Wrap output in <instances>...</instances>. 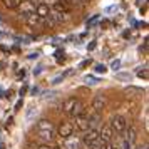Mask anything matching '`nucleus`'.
<instances>
[{"instance_id":"obj_1","label":"nucleus","mask_w":149,"mask_h":149,"mask_svg":"<svg viewBox=\"0 0 149 149\" xmlns=\"http://www.w3.org/2000/svg\"><path fill=\"white\" fill-rule=\"evenodd\" d=\"M37 134L40 136L44 141H52L55 137V127L50 119H40L37 122Z\"/></svg>"},{"instance_id":"obj_2","label":"nucleus","mask_w":149,"mask_h":149,"mask_svg":"<svg viewBox=\"0 0 149 149\" xmlns=\"http://www.w3.org/2000/svg\"><path fill=\"white\" fill-rule=\"evenodd\" d=\"M111 129H112V132H116V134H122L126 129H127V121H126V117L124 116H114L112 119H111Z\"/></svg>"},{"instance_id":"obj_3","label":"nucleus","mask_w":149,"mask_h":149,"mask_svg":"<svg viewBox=\"0 0 149 149\" xmlns=\"http://www.w3.org/2000/svg\"><path fill=\"white\" fill-rule=\"evenodd\" d=\"M72 126H74L75 131H82V132L87 131L89 129V114H87V111H84V112H81L79 116H75Z\"/></svg>"},{"instance_id":"obj_4","label":"nucleus","mask_w":149,"mask_h":149,"mask_svg":"<svg viewBox=\"0 0 149 149\" xmlns=\"http://www.w3.org/2000/svg\"><path fill=\"white\" fill-rule=\"evenodd\" d=\"M82 141L86 146H92V144H97L99 142V129H87L84 131V136H82Z\"/></svg>"},{"instance_id":"obj_5","label":"nucleus","mask_w":149,"mask_h":149,"mask_svg":"<svg viewBox=\"0 0 149 149\" xmlns=\"http://www.w3.org/2000/svg\"><path fill=\"white\" fill-rule=\"evenodd\" d=\"M57 134L61 139H69L74 136V126L72 122H61V126L57 127Z\"/></svg>"},{"instance_id":"obj_6","label":"nucleus","mask_w":149,"mask_h":149,"mask_svg":"<svg viewBox=\"0 0 149 149\" xmlns=\"http://www.w3.org/2000/svg\"><path fill=\"white\" fill-rule=\"evenodd\" d=\"M49 17H50V20L54 22L55 25H57V24H64V22L69 20V14L62 12V10H55V8H50Z\"/></svg>"},{"instance_id":"obj_7","label":"nucleus","mask_w":149,"mask_h":149,"mask_svg":"<svg viewBox=\"0 0 149 149\" xmlns=\"http://www.w3.org/2000/svg\"><path fill=\"white\" fill-rule=\"evenodd\" d=\"M24 20H25V24H27L29 27H39V25H45V19H40L39 15L35 14V12H34V14H30V15H27Z\"/></svg>"},{"instance_id":"obj_8","label":"nucleus","mask_w":149,"mask_h":149,"mask_svg":"<svg viewBox=\"0 0 149 149\" xmlns=\"http://www.w3.org/2000/svg\"><path fill=\"white\" fill-rule=\"evenodd\" d=\"M17 8H19V12H20L19 15H22L24 19H25L27 15H30V14H34L35 12V5H32L30 2H27V0H22V3Z\"/></svg>"},{"instance_id":"obj_9","label":"nucleus","mask_w":149,"mask_h":149,"mask_svg":"<svg viewBox=\"0 0 149 149\" xmlns=\"http://www.w3.org/2000/svg\"><path fill=\"white\" fill-rule=\"evenodd\" d=\"M79 101H81V99H77V97H74V95H72V97H67L65 101L62 102L61 109L64 111V112L70 114V112H72V109H74L75 106H77V102H79Z\"/></svg>"},{"instance_id":"obj_10","label":"nucleus","mask_w":149,"mask_h":149,"mask_svg":"<svg viewBox=\"0 0 149 149\" xmlns=\"http://www.w3.org/2000/svg\"><path fill=\"white\" fill-rule=\"evenodd\" d=\"M104 107H106V97L102 94L94 95V99H92V111L94 112H101Z\"/></svg>"},{"instance_id":"obj_11","label":"nucleus","mask_w":149,"mask_h":149,"mask_svg":"<svg viewBox=\"0 0 149 149\" xmlns=\"http://www.w3.org/2000/svg\"><path fill=\"white\" fill-rule=\"evenodd\" d=\"M112 137H114V132H112L111 126H109V124L102 126V129L99 131V139H102V141H109V142H112Z\"/></svg>"},{"instance_id":"obj_12","label":"nucleus","mask_w":149,"mask_h":149,"mask_svg":"<svg viewBox=\"0 0 149 149\" xmlns=\"http://www.w3.org/2000/svg\"><path fill=\"white\" fill-rule=\"evenodd\" d=\"M35 14L39 15L40 19H47L49 14H50V7L45 5L44 2H40V3H37V5H35Z\"/></svg>"},{"instance_id":"obj_13","label":"nucleus","mask_w":149,"mask_h":149,"mask_svg":"<svg viewBox=\"0 0 149 149\" xmlns=\"http://www.w3.org/2000/svg\"><path fill=\"white\" fill-rule=\"evenodd\" d=\"M124 132H126V136H124L122 139H124L126 142H129L131 146H136V141H137V132H136V129L129 127V129H126Z\"/></svg>"},{"instance_id":"obj_14","label":"nucleus","mask_w":149,"mask_h":149,"mask_svg":"<svg viewBox=\"0 0 149 149\" xmlns=\"http://www.w3.org/2000/svg\"><path fill=\"white\" fill-rule=\"evenodd\" d=\"M62 149H79V141L75 139L74 136L69 139H62Z\"/></svg>"},{"instance_id":"obj_15","label":"nucleus","mask_w":149,"mask_h":149,"mask_svg":"<svg viewBox=\"0 0 149 149\" xmlns=\"http://www.w3.org/2000/svg\"><path fill=\"white\" fill-rule=\"evenodd\" d=\"M2 2H3V5H5L7 8H10V10L17 8L22 3V0H2Z\"/></svg>"},{"instance_id":"obj_16","label":"nucleus","mask_w":149,"mask_h":149,"mask_svg":"<svg viewBox=\"0 0 149 149\" xmlns=\"http://www.w3.org/2000/svg\"><path fill=\"white\" fill-rule=\"evenodd\" d=\"M86 84H89V86H94V84H97L99 82V79L97 77H94V75H86Z\"/></svg>"},{"instance_id":"obj_17","label":"nucleus","mask_w":149,"mask_h":149,"mask_svg":"<svg viewBox=\"0 0 149 149\" xmlns=\"http://www.w3.org/2000/svg\"><path fill=\"white\" fill-rule=\"evenodd\" d=\"M94 70L97 72V74H104V72L107 70V67H106L104 64H95V65H94Z\"/></svg>"},{"instance_id":"obj_18","label":"nucleus","mask_w":149,"mask_h":149,"mask_svg":"<svg viewBox=\"0 0 149 149\" xmlns=\"http://www.w3.org/2000/svg\"><path fill=\"white\" fill-rule=\"evenodd\" d=\"M111 69H112V70H119V69H121V59H116V61H112L111 62Z\"/></svg>"},{"instance_id":"obj_19","label":"nucleus","mask_w":149,"mask_h":149,"mask_svg":"<svg viewBox=\"0 0 149 149\" xmlns=\"http://www.w3.org/2000/svg\"><path fill=\"white\" fill-rule=\"evenodd\" d=\"M116 79H119V81H131L132 75L131 74H116Z\"/></svg>"},{"instance_id":"obj_20","label":"nucleus","mask_w":149,"mask_h":149,"mask_svg":"<svg viewBox=\"0 0 149 149\" xmlns=\"http://www.w3.org/2000/svg\"><path fill=\"white\" fill-rule=\"evenodd\" d=\"M137 75H139L141 79H144V81H148V77H149V75H148V69L144 67L142 70H139V72H137Z\"/></svg>"},{"instance_id":"obj_21","label":"nucleus","mask_w":149,"mask_h":149,"mask_svg":"<svg viewBox=\"0 0 149 149\" xmlns=\"http://www.w3.org/2000/svg\"><path fill=\"white\" fill-rule=\"evenodd\" d=\"M137 94V92H141V89H136V87H127L126 89V94Z\"/></svg>"},{"instance_id":"obj_22","label":"nucleus","mask_w":149,"mask_h":149,"mask_svg":"<svg viewBox=\"0 0 149 149\" xmlns=\"http://www.w3.org/2000/svg\"><path fill=\"white\" fill-rule=\"evenodd\" d=\"M40 2H44L45 5H49V7H54V5L57 3V2H59V0H40Z\"/></svg>"},{"instance_id":"obj_23","label":"nucleus","mask_w":149,"mask_h":149,"mask_svg":"<svg viewBox=\"0 0 149 149\" xmlns=\"http://www.w3.org/2000/svg\"><path fill=\"white\" fill-rule=\"evenodd\" d=\"M34 114H37V109H35V107H30V111H29V114H27V119H29V121L32 119V116H34Z\"/></svg>"},{"instance_id":"obj_24","label":"nucleus","mask_w":149,"mask_h":149,"mask_svg":"<svg viewBox=\"0 0 149 149\" xmlns=\"http://www.w3.org/2000/svg\"><path fill=\"white\" fill-rule=\"evenodd\" d=\"M95 45H97V44H95V40H92V42H91V44L87 45V50H94Z\"/></svg>"},{"instance_id":"obj_25","label":"nucleus","mask_w":149,"mask_h":149,"mask_svg":"<svg viewBox=\"0 0 149 149\" xmlns=\"http://www.w3.org/2000/svg\"><path fill=\"white\" fill-rule=\"evenodd\" d=\"M89 64H91V61H84V62H81V65H79V69H84V67H87Z\"/></svg>"},{"instance_id":"obj_26","label":"nucleus","mask_w":149,"mask_h":149,"mask_svg":"<svg viewBox=\"0 0 149 149\" xmlns=\"http://www.w3.org/2000/svg\"><path fill=\"white\" fill-rule=\"evenodd\" d=\"M22 104H24V102H22V99L19 102H17V104H15V111H20V107H22Z\"/></svg>"},{"instance_id":"obj_27","label":"nucleus","mask_w":149,"mask_h":149,"mask_svg":"<svg viewBox=\"0 0 149 149\" xmlns=\"http://www.w3.org/2000/svg\"><path fill=\"white\" fill-rule=\"evenodd\" d=\"M39 149H57V148H54V146H49V144H44V146H40Z\"/></svg>"},{"instance_id":"obj_28","label":"nucleus","mask_w":149,"mask_h":149,"mask_svg":"<svg viewBox=\"0 0 149 149\" xmlns=\"http://www.w3.org/2000/svg\"><path fill=\"white\" fill-rule=\"evenodd\" d=\"M27 2H30L32 5H37V3H40V0H27Z\"/></svg>"},{"instance_id":"obj_29","label":"nucleus","mask_w":149,"mask_h":149,"mask_svg":"<svg viewBox=\"0 0 149 149\" xmlns=\"http://www.w3.org/2000/svg\"><path fill=\"white\" fill-rule=\"evenodd\" d=\"M87 149H99V144H92V146H87Z\"/></svg>"},{"instance_id":"obj_30","label":"nucleus","mask_w":149,"mask_h":149,"mask_svg":"<svg viewBox=\"0 0 149 149\" xmlns=\"http://www.w3.org/2000/svg\"><path fill=\"white\" fill-rule=\"evenodd\" d=\"M12 121H14V119H12V117H8V119H7V124H5V126H7V127H8V126H12Z\"/></svg>"},{"instance_id":"obj_31","label":"nucleus","mask_w":149,"mask_h":149,"mask_svg":"<svg viewBox=\"0 0 149 149\" xmlns=\"http://www.w3.org/2000/svg\"><path fill=\"white\" fill-rule=\"evenodd\" d=\"M37 57H39V54H30L29 55V59H37Z\"/></svg>"},{"instance_id":"obj_32","label":"nucleus","mask_w":149,"mask_h":149,"mask_svg":"<svg viewBox=\"0 0 149 149\" xmlns=\"http://www.w3.org/2000/svg\"><path fill=\"white\" fill-rule=\"evenodd\" d=\"M134 149H148V146H144V148H137V146H134Z\"/></svg>"},{"instance_id":"obj_33","label":"nucleus","mask_w":149,"mask_h":149,"mask_svg":"<svg viewBox=\"0 0 149 149\" xmlns=\"http://www.w3.org/2000/svg\"><path fill=\"white\" fill-rule=\"evenodd\" d=\"M0 94H2V89H0Z\"/></svg>"}]
</instances>
